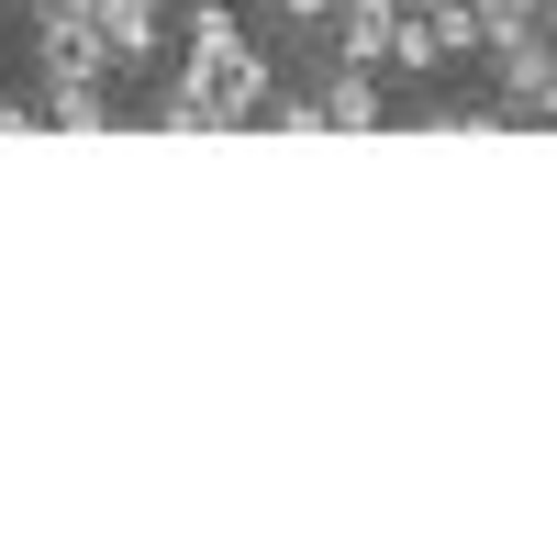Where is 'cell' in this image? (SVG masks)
<instances>
[{
    "instance_id": "8fae6325",
    "label": "cell",
    "mask_w": 557,
    "mask_h": 557,
    "mask_svg": "<svg viewBox=\"0 0 557 557\" xmlns=\"http://www.w3.org/2000/svg\"><path fill=\"white\" fill-rule=\"evenodd\" d=\"M268 23L301 34V45H323V34H335V0H268Z\"/></svg>"
},
{
    "instance_id": "30bf717a",
    "label": "cell",
    "mask_w": 557,
    "mask_h": 557,
    "mask_svg": "<svg viewBox=\"0 0 557 557\" xmlns=\"http://www.w3.org/2000/svg\"><path fill=\"white\" fill-rule=\"evenodd\" d=\"M157 134H223V123H212L201 89H178V78H168V89H157Z\"/></svg>"
},
{
    "instance_id": "3957f363",
    "label": "cell",
    "mask_w": 557,
    "mask_h": 557,
    "mask_svg": "<svg viewBox=\"0 0 557 557\" xmlns=\"http://www.w3.org/2000/svg\"><path fill=\"white\" fill-rule=\"evenodd\" d=\"M34 67L45 78H112L101 23H89V12H34Z\"/></svg>"
},
{
    "instance_id": "277c9868",
    "label": "cell",
    "mask_w": 557,
    "mask_h": 557,
    "mask_svg": "<svg viewBox=\"0 0 557 557\" xmlns=\"http://www.w3.org/2000/svg\"><path fill=\"white\" fill-rule=\"evenodd\" d=\"M391 45H401V0H335L323 57H346V67H391Z\"/></svg>"
},
{
    "instance_id": "6da1fadb",
    "label": "cell",
    "mask_w": 557,
    "mask_h": 557,
    "mask_svg": "<svg viewBox=\"0 0 557 557\" xmlns=\"http://www.w3.org/2000/svg\"><path fill=\"white\" fill-rule=\"evenodd\" d=\"M457 57H480V12H469V0H401L391 67H401V78H446Z\"/></svg>"
},
{
    "instance_id": "52a82bcc",
    "label": "cell",
    "mask_w": 557,
    "mask_h": 557,
    "mask_svg": "<svg viewBox=\"0 0 557 557\" xmlns=\"http://www.w3.org/2000/svg\"><path fill=\"white\" fill-rule=\"evenodd\" d=\"M178 23H190V45H178V78H212V67L246 45V12H235V0H178Z\"/></svg>"
},
{
    "instance_id": "9c48e42d",
    "label": "cell",
    "mask_w": 557,
    "mask_h": 557,
    "mask_svg": "<svg viewBox=\"0 0 557 557\" xmlns=\"http://www.w3.org/2000/svg\"><path fill=\"white\" fill-rule=\"evenodd\" d=\"M45 134H112L101 78H45Z\"/></svg>"
},
{
    "instance_id": "4fadbf2b",
    "label": "cell",
    "mask_w": 557,
    "mask_h": 557,
    "mask_svg": "<svg viewBox=\"0 0 557 557\" xmlns=\"http://www.w3.org/2000/svg\"><path fill=\"white\" fill-rule=\"evenodd\" d=\"M0 134H45V101H0Z\"/></svg>"
},
{
    "instance_id": "9a60e30c",
    "label": "cell",
    "mask_w": 557,
    "mask_h": 557,
    "mask_svg": "<svg viewBox=\"0 0 557 557\" xmlns=\"http://www.w3.org/2000/svg\"><path fill=\"white\" fill-rule=\"evenodd\" d=\"M34 12H101V0H34Z\"/></svg>"
},
{
    "instance_id": "7a4b0ae2",
    "label": "cell",
    "mask_w": 557,
    "mask_h": 557,
    "mask_svg": "<svg viewBox=\"0 0 557 557\" xmlns=\"http://www.w3.org/2000/svg\"><path fill=\"white\" fill-rule=\"evenodd\" d=\"M178 89H201L212 123H223V134H246V123H268V101H278V67H268V45H235L212 78H178Z\"/></svg>"
},
{
    "instance_id": "ba28073f",
    "label": "cell",
    "mask_w": 557,
    "mask_h": 557,
    "mask_svg": "<svg viewBox=\"0 0 557 557\" xmlns=\"http://www.w3.org/2000/svg\"><path fill=\"white\" fill-rule=\"evenodd\" d=\"M491 78H502V101H535V89L557 78V23H535V34H513V45H491Z\"/></svg>"
},
{
    "instance_id": "5bb4252c",
    "label": "cell",
    "mask_w": 557,
    "mask_h": 557,
    "mask_svg": "<svg viewBox=\"0 0 557 557\" xmlns=\"http://www.w3.org/2000/svg\"><path fill=\"white\" fill-rule=\"evenodd\" d=\"M524 123H546V134H557V78H546V89H535V101H524Z\"/></svg>"
},
{
    "instance_id": "7c38bea8",
    "label": "cell",
    "mask_w": 557,
    "mask_h": 557,
    "mask_svg": "<svg viewBox=\"0 0 557 557\" xmlns=\"http://www.w3.org/2000/svg\"><path fill=\"white\" fill-rule=\"evenodd\" d=\"M268 134H323V101H312V89H278V101H268Z\"/></svg>"
},
{
    "instance_id": "5b68a950",
    "label": "cell",
    "mask_w": 557,
    "mask_h": 557,
    "mask_svg": "<svg viewBox=\"0 0 557 557\" xmlns=\"http://www.w3.org/2000/svg\"><path fill=\"white\" fill-rule=\"evenodd\" d=\"M312 101H323V134H380V67H346V57H323V78H312Z\"/></svg>"
},
{
    "instance_id": "8992f818",
    "label": "cell",
    "mask_w": 557,
    "mask_h": 557,
    "mask_svg": "<svg viewBox=\"0 0 557 557\" xmlns=\"http://www.w3.org/2000/svg\"><path fill=\"white\" fill-rule=\"evenodd\" d=\"M101 57H112V78H134V67H157V34H168V0H101Z\"/></svg>"
}]
</instances>
